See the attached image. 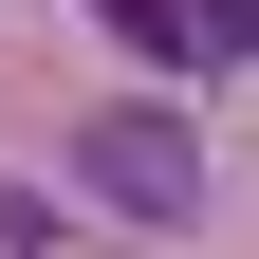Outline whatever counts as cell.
<instances>
[{"instance_id":"1","label":"cell","mask_w":259,"mask_h":259,"mask_svg":"<svg viewBox=\"0 0 259 259\" xmlns=\"http://www.w3.org/2000/svg\"><path fill=\"white\" fill-rule=\"evenodd\" d=\"M74 185L111 222H185V204H204V148H185V111H93L74 130Z\"/></svg>"},{"instance_id":"2","label":"cell","mask_w":259,"mask_h":259,"mask_svg":"<svg viewBox=\"0 0 259 259\" xmlns=\"http://www.w3.org/2000/svg\"><path fill=\"white\" fill-rule=\"evenodd\" d=\"M93 19H111V37H130V56H167V74H222V56H241V37H259L241 0H93Z\"/></svg>"},{"instance_id":"3","label":"cell","mask_w":259,"mask_h":259,"mask_svg":"<svg viewBox=\"0 0 259 259\" xmlns=\"http://www.w3.org/2000/svg\"><path fill=\"white\" fill-rule=\"evenodd\" d=\"M0 259H56V204H19V185H0Z\"/></svg>"}]
</instances>
